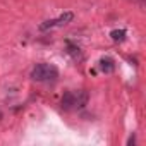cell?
<instances>
[{"label":"cell","mask_w":146,"mask_h":146,"mask_svg":"<svg viewBox=\"0 0 146 146\" xmlns=\"http://www.w3.org/2000/svg\"><path fill=\"white\" fill-rule=\"evenodd\" d=\"M65 45H67V53L74 58V60H81L83 58V52H81V48L76 45V43H72V41H65Z\"/></svg>","instance_id":"obj_5"},{"label":"cell","mask_w":146,"mask_h":146,"mask_svg":"<svg viewBox=\"0 0 146 146\" xmlns=\"http://www.w3.org/2000/svg\"><path fill=\"white\" fill-rule=\"evenodd\" d=\"M98 67L102 72H105V74H110V72L115 70V60L112 57H102L100 62H98Z\"/></svg>","instance_id":"obj_4"},{"label":"cell","mask_w":146,"mask_h":146,"mask_svg":"<svg viewBox=\"0 0 146 146\" xmlns=\"http://www.w3.org/2000/svg\"><path fill=\"white\" fill-rule=\"evenodd\" d=\"M125 29H113L112 33H110V36H112V40L113 41H124L125 40Z\"/></svg>","instance_id":"obj_6"},{"label":"cell","mask_w":146,"mask_h":146,"mask_svg":"<svg viewBox=\"0 0 146 146\" xmlns=\"http://www.w3.org/2000/svg\"><path fill=\"white\" fill-rule=\"evenodd\" d=\"M72 19H74V14H72V12H64V14H60L57 19H50V21H45L43 24H40V31H46V29H52V28L65 26V24H69Z\"/></svg>","instance_id":"obj_3"},{"label":"cell","mask_w":146,"mask_h":146,"mask_svg":"<svg viewBox=\"0 0 146 146\" xmlns=\"http://www.w3.org/2000/svg\"><path fill=\"white\" fill-rule=\"evenodd\" d=\"M88 103V93L79 90V91H67L64 93L60 105L64 110H74V108H83Z\"/></svg>","instance_id":"obj_2"},{"label":"cell","mask_w":146,"mask_h":146,"mask_svg":"<svg viewBox=\"0 0 146 146\" xmlns=\"http://www.w3.org/2000/svg\"><path fill=\"white\" fill-rule=\"evenodd\" d=\"M58 78V69L53 64H36L31 69V79L36 83H52Z\"/></svg>","instance_id":"obj_1"},{"label":"cell","mask_w":146,"mask_h":146,"mask_svg":"<svg viewBox=\"0 0 146 146\" xmlns=\"http://www.w3.org/2000/svg\"><path fill=\"white\" fill-rule=\"evenodd\" d=\"M132 2H134V4H137V5H139L141 9L144 7V0H132Z\"/></svg>","instance_id":"obj_7"}]
</instances>
